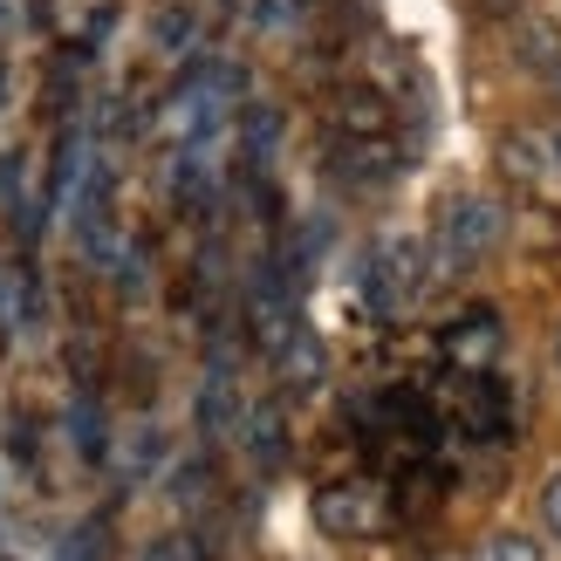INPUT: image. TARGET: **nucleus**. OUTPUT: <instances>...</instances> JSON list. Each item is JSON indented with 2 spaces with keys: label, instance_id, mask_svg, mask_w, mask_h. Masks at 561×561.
Here are the masks:
<instances>
[{
  "label": "nucleus",
  "instance_id": "nucleus-12",
  "mask_svg": "<svg viewBox=\"0 0 561 561\" xmlns=\"http://www.w3.org/2000/svg\"><path fill=\"white\" fill-rule=\"evenodd\" d=\"M8 90H14V76H8V55H0V110H8Z\"/></svg>",
  "mask_w": 561,
  "mask_h": 561
},
{
  "label": "nucleus",
  "instance_id": "nucleus-4",
  "mask_svg": "<svg viewBox=\"0 0 561 561\" xmlns=\"http://www.w3.org/2000/svg\"><path fill=\"white\" fill-rule=\"evenodd\" d=\"M445 356H453L459 370L486 377V363L500 356V316H493V308H466V316L445 329Z\"/></svg>",
  "mask_w": 561,
  "mask_h": 561
},
{
  "label": "nucleus",
  "instance_id": "nucleus-2",
  "mask_svg": "<svg viewBox=\"0 0 561 561\" xmlns=\"http://www.w3.org/2000/svg\"><path fill=\"white\" fill-rule=\"evenodd\" d=\"M383 520H390V500L377 480H335L316 493V527L335 541H363V535H383Z\"/></svg>",
  "mask_w": 561,
  "mask_h": 561
},
{
  "label": "nucleus",
  "instance_id": "nucleus-11",
  "mask_svg": "<svg viewBox=\"0 0 561 561\" xmlns=\"http://www.w3.org/2000/svg\"><path fill=\"white\" fill-rule=\"evenodd\" d=\"M158 42L172 48V55H179V48H192V14H164V21H158Z\"/></svg>",
  "mask_w": 561,
  "mask_h": 561
},
{
  "label": "nucleus",
  "instance_id": "nucleus-5",
  "mask_svg": "<svg viewBox=\"0 0 561 561\" xmlns=\"http://www.w3.org/2000/svg\"><path fill=\"white\" fill-rule=\"evenodd\" d=\"M514 48H520L527 69L561 76V27H554L548 14H514Z\"/></svg>",
  "mask_w": 561,
  "mask_h": 561
},
{
  "label": "nucleus",
  "instance_id": "nucleus-7",
  "mask_svg": "<svg viewBox=\"0 0 561 561\" xmlns=\"http://www.w3.org/2000/svg\"><path fill=\"white\" fill-rule=\"evenodd\" d=\"M472 561H541V541L535 535H520V527H500V535L472 554Z\"/></svg>",
  "mask_w": 561,
  "mask_h": 561
},
{
  "label": "nucleus",
  "instance_id": "nucleus-6",
  "mask_svg": "<svg viewBox=\"0 0 561 561\" xmlns=\"http://www.w3.org/2000/svg\"><path fill=\"white\" fill-rule=\"evenodd\" d=\"M274 363H280V377H288V390H316V377H322V343L308 329H295L288 343L274 350Z\"/></svg>",
  "mask_w": 561,
  "mask_h": 561
},
{
  "label": "nucleus",
  "instance_id": "nucleus-8",
  "mask_svg": "<svg viewBox=\"0 0 561 561\" xmlns=\"http://www.w3.org/2000/svg\"><path fill=\"white\" fill-rule=\"evenodd\" d=\"M254 459L274 472L280 466V417L274 411H254Z\"/></svg>",
  "mask_w": 561,
  "mask_h": 561
},
{
  "label": "nucleus",
  "instance_id": "nucleus-13",
  "mask_svg": "<svg viewBox=\"0 0 561 561\" xmlns=\"http://www.w3.org/2000/svg\"><path fill=\"white\" fill-rule=\"evenodd\" d=\"M554 370H561V329H554Z\"/></svg>",
  "mask_w": 561,
  "mask_h": 561
},
{
  "label": "nucleus",
  "instance_id": "nucleus-3",
  "mask_svg": "<svg viewBox=\"0 0 561 561\" xmlns=\"http://www.w3.org/2000/svg\"><path fill=\"white\" fill-rule=\"evenodd\" d=\"M425 274H432V261H425V247H417V240H404V233L377 240V254H370V295H377L383 316H404V308L425 295Z\"/></svg>",
  "mask_w": 561,
  "mask_h": 561
},
{
  "label": "nucleus",
  "instance_id": "nucleus-1",
  "mask_svg": "<svg viewBox=\"0 0 561 561\" xmlns=\"http://www.w3.org/2000/svg\"><path fill=\"white\" fill-rule=\"evenodd\" d=\"M493 240H500V206L480 199V192H466V199H453V206H445V219H438L432 274H459V267H472Z\"/></svg>",
  "mask_w": 561,
  "mask_h": 561
},
{
  "label": "nucleus",
  "instance_id": "nucleus-15",
  "mask_svg": "<svg viewBox=\"0 0 561 561\" xmlns=\"http://www.w3.org/2000/svg\"><path fill=\"white\" fill-rule=\"evenodd\" d=\"M554 90H561V76H554Z\"/></svg>",
  "mask_w": 561,
  "mask_h": 561
},
{
  "label": "nucleus",
  "instance_id": "nucleus-9",
  "mask_svg": "<svg viewBox=\"0 0 561 561\" xmlns=\"http://www.w3.org/2000/svg\"><path fill=\"white\" fill-rule=\"evenodd\" d=\"M145 561H206V548L192 535H164L158 548H145Z\"/></svg>",
  "mask_w": 561,
  "mask_h": 561
},
{
  "label": "nucleus",
  "instance_id": "nucleus-14",
  "mask_svg": "<svg viewBox=\"0 0 561 561\" xmlns=\"http://www.w3.org/2000/svg\"><path fill=\"white\" fill-rule=\"evenodd\" d=\"M548 151H554V164H561V130H554V145H548Z\"/></svg>",
  "mask_w": 561,
  "mask_h": 561
},
{
  "label": "nucleus",
  "instance_id": "nucleus-10",
  "mask_svg": "<svg viewBox=\"0 0 561 561\" xmlns=\"http://www.w3.org/2000/svg\"><path fill=\"white\" fill-rule=\"evenodd\" d=\"M541 520H548V535L561 541V466L548 472V486H541Z\"/></svg>",
  "mask_w": 561,
  "mask_h": 561
}]
</instances>
